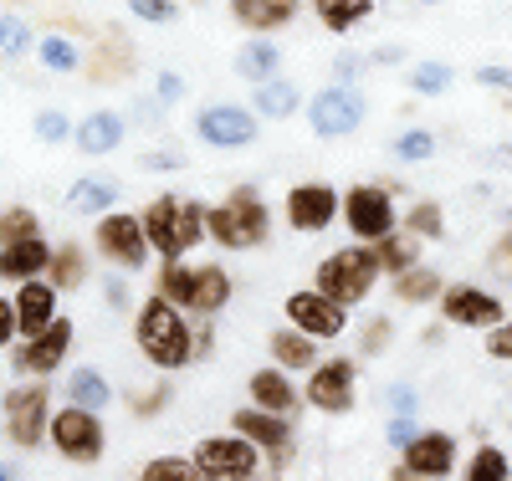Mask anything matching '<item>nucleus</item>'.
Masks as SVG:
<instances>
[{"mask_svg":"<svg viewBox=\"0 0 512 481\" xmlns=\"http://www.w3.org/2000/svg\"><path fill=\"white\" fill-rule=\"evenodd\" d=\"M134 348L159 374H180L195 364V318L164 292H149L134 313Z\"/></svg>","mask_w":512,"mask_h":481,"instance_id":"1","label":"nucleus"},{"mask_svg":"<svg viewBox=\"0 0 512 481\" xmlns=\"http://www.w3.org/2000/svg\"><path fill=\"white\" fill-rule=\"evenodd\" d=\"M205 241H216L221 251H256L272 241V205L262 200V190L236 185L226 190V200L205 205Z\"/></svg>","mask_w":512,"mask_h":481,"instance_id":"2","label":"nucleus"},{"mask_svg":"<svg viewBox=\"0 0 512 481\" xmlns=\"http://www.w3.org/2000/svg\"><path fill=\"white\" fill-rule=\"evenodd\" d=\"M139 221H144V236H149L154 256H190L205 241V205L190 200V195H175V190L154 195L139 210Z\"/></svg>","mask_w":512,"mask_h":481,"instance_id":"3","label":"nucleus"},{"mask_svg":"<svg viewBox=\"0 0 512 481\" xmlns=\"http://www.w3.org/2000/svg\"><path fill=\"white\" fill-rule=\"evenodd\" d=\"M374 282H379V261H374L369 241L338 246L313 267V287L333 302H344V308H359V302L374 292Z\"/></svg>","mask_w":512,"mask_h":481,"instance_id":"4","label":"nucleus"},{"mask_svg":"<svg viewBox=\"0 0 512 481\" xmlns=\"http://www.w3.org/2000/svg\"><path fill=\"white\" fill-rule=\"evenodd\" d=\"M47 441L52 451L77 466V471H88L108 456V425H103V410H88V405H57L52 410V430H47Z\"/></svg>","mask_w":512,"mask_h":481,"instance_id":"5","label":"nucleus"},{"mask_svg":"<svg viewBox=\"0 0 512 481\" xmlns=\"http://www.w3.org/2000/svg\"><path fill=\"white\" fill-rule=\"evenodd\" d=\"M226 425L236 435H246L251 446H262L267 456V476H287L292 461H297V420L292 415H277V410H262V405H236L226 415Z\"/></svg>","mask_w":512,"mask_h":481,"instance_id":"6","label":"nucleus"},{"mask_svg":"<svg viewBox=\"0 0 512 481\" xmlns=\"http://www.w3.org/2000/svg\"><path fill=\"white\" fill-rule=\"evenodd\" d=\"M52 379H26V384H11L6 389V441L16 451H41L47 446V430H52Z\"/></svg>","mask_w":512,"mask_h":481,"instance_id":"7","label":"nucleus"},{"mask_svg":"<svg viewBox=\"0 0 512 481\" xmlns=\"http://www.w3.org/2000/svg\"><path fill=\"white\" fill-rule=\"evenodd\" d=\"M93 251L108 261L113 272H128V277H139L149 267V236H144V221H139V210H103L98 221H93Z\"/></svg>","mask_w":512,"mask_h":481,"instance_id":"8","label":"nucleus"},{"mask_svg":"<svg viewBox=\"0 0 512 481\" xmlns=\"http://www.w3.org/2000/svg\"><path fill=\"white\" fill-rule=\"evenodd\" d=\"M195 466L205 481H256V476H267V456L262 446H251L246 435L226 430V435H200L195 441Z\"/></svg>","mask_w":512,"mask_h":481,"instance_id":"9","label":"nucleus"},{"mask_svg":"<svg viewBox=\"0 0 512 481\" xmlns=\"http://www.w3.org/2000/svg\"><path fill=\"white\" fill-rule=\"evenodd\" d=\"M364 118H369V103L359 93V82H328L308 103V128L318 139H328V144L333 139H354L364 128Z\"/></svg>","mask_w":512,"mask_h":481,"instance_id":"10","label":"nucleus"},{"mask_svg":"<svg viewBox=\"0 0 512 481\" xmlns=\"http://www.w3.org/2000/svg\"><path fill=\"white\" fill-rule=\"evenodd\" d=\"M303 400H308V410L333 415V420H338V415H354V405H359V359H349V354L318 359V364L308 369Z\"/></svg>","mask_w":512,"mask_h":481,"instance_id":"11","label":"nucleus"},{"mask_svg":"<svg viewBox=\"0 0 512 481\" xmlns=\"http://www.w3.org/2000/svg\"><path fill=\"white\" fill-rule=\"evenodd\" d=\"M72 343H77V323H72L67 313H57L41 333H26V338L11 343V364H16V374H26V379H52V374H62Z\"/></svg>","mask_w":512,"mask_h":481,"instance_id":"12","label":"nucleus"},{"mask_svg":"<svg viewBox=\"0 0 512 481\" xmlns=\"http://www.w3.org/2000/svg\"><path fill=\"white\" fill-rule=\"evenodd\" d=\"M338 215L354 241H379L400 226V210H395V190L390 185H354L338 200Z\"/></svg>","mask_w":512,"mask_h":481,"instance_id":"13","label":"nucleus"},{"mask_svg":"<svg viewBox=\"0 0 512 481\" xmlns=\"http://www.w3.org/2000/svg\"><path fill=\"white\" fill-rule=\"evenodd\" d=\"M282 318H287L292 328L313 333L318 343L349 333V308H344V302H333V297H323L318 287H292V292L282 297Z\"/></svg>","mask_w":512,"mask_h":481,"instance_id":"14","label":"nucleus"},{"mask_svg":"<svg viewBox=\"0 0 512 481\" xmlns=\"http://www.w3.org/2000/svg\"><path fill=\"white\" fill-rule=\"evenodd\" d=\"M195 139L210 149H251L262 139V118L236 103H205L195 113Z\"/></svg>","mask_w":512,"mask_h":481,"instance_id":"15","label":"nucleus"},{"mask_svg":"<svg viewBox=\"0 0 512 481\" xmlns=\"http://www.w3.org/2000/svg\"><path fill=\"white\" fill-rule=\"evenodd\" d=\"M456 471V435L446 430H415L400 446V461L390 466V476H420V481H446Z\"/></svg>","mask_w":512,"mask_h":481,"instance_id":"16","label":"nucleus"},{"mask_svg":"<svg viewBox=\"0 0 512 481\" xmlns=\"http://www.w3.org/2000/svg\"><path fill=\"white\" fill-rule=\"evenodd\" d=\"M282 221L287 231L297 236H323L333 221H338V190L323 185V180H303L282 195Z\"/></svg>","mask_w":512,"mask_h":481,"instance_id":"17","label":"nucleus"},{"mask_svg":"<svg viewBox=\"0 0 512 481\" xmlns=\"http://www.w3.org/2000/svg\"><path fill=\"white\" fill-rule=\"evenodd\" d=\"M436 308H441V318H446L451 328H482V333L507 318L502 297H492V292L477 287V282H451V287H441Z\"/></svg>","mask_w":512,"mask_h":481,"instance_id":"18","label":"nucleus"},{"mask_svg":"<svg viewBox=\"0 0 512 481\" xmlns=\"http://www.w3.org/2000/svg\"><path fill=\"white\" fill-rule=\"evenodd\" d=\"M246 400H251V405H262V410H277V415H292V420L308 410L303 389H297V374H287L282 364L251 369V374H246Z\"/></svg>","mask_w":512,"mask_h":481,"instance_id":"19","label":"nucleus"},{"mask_svg":"<svg viewBox=\"0 0 512 481\" xmlns=\"http://www.w3.org/2000/svg\"><path fill=\"white\" fill-rule=\"evenodd\" d=\"M226 11L246 36H277L303 16V0H226Z\"/></svg>","mask_w":512,"mask_h":481,"instance_id":"20","label":"nucleus"},{"mask_svg":"<svg viewBox=\"0 0 512 481\" xmlns=\"http://www.w3.org/2000/svg\"><path fill=\"white\" fill-rule=\"evenodd\" d=\"M11 302H16L21 338H26V333H41V328H47V323L62 313V292L52 287V277H26V282H16Z\"/></svg>","mask_w":512,"mask_h":481,"instance_id":"21","label":"nucleus"},{"mask_svg":"<svg viewBox=\"0 0 512 481\" xmlns=\"http://www.w3.org/2000/svg\"><path fill=\"white\" fill-rule=\"evenodd\" d=\"M82 72H88L98 87H123L128 77L139 72V57H134V47L123 41V31H103V41L93 47V57L82 62Z\"/></svg>","mask_w":512,"mask_h":481,"instance_id":"22","label":"nucleus"},{"mask_svg":"<svg viewBox=\"0 0 512 481\" xmlns=\"http://www.w3.org/2000/svg\"><path fill=\"white\" fill-rule=\"evenodd\" d=\"M236 297V277L221 261H200L195 282H190V318H221Z\"/></svg>","mask_w":512,"mask_h":481,"instance_id":"23","label":"nucleus"},{"mask_svg":"<svg viewBox=\"0 0 512 481\" xmlns=\"http://www.w3.org/2000/svg\"><path fill=\"white\" fill-rule=\"evenodd\" d=\"M52 241L47 236H21V241H0V282H26V277H47Z\"/></svg>","mask_w":512,"mask_h":481,"instance_id":"24","label":"nucleus"},{"mask_svg":"<svg viewBox=\"0 0 512 481\" xmlns=\"http://www.w3.org/2000/svg\"><path fill=\"white\" fill-rule=\"evenodd\" d=\"M123 134H128L123 113H118V108H98V113H88V118H82V123L72 128V144H77V154L103 159V154L123 149Z\"/></svg>","mask_w":512,"mask_h":481,"instance_id":"25","label":"nucleus"},{"mask_svg":"<svg viewBox=\"0 0 512 481\" xmlns=\"http://www.w3.org/2000/svg\"><path fill=\"white\" fill-rule=\"evenodd\" d=\"M267 354H272V364H282L287 374H308V369L323 359V348H318V338H313V333L282 323V328H272V333H267Z\"/></svg>","mask_w":512,"mask_h":481,"instance_id":"26","label":"nucleus"},{"mask_svg":"<svg viewBox=\"0 0 512 481\" xmlns=\"http://www.w3.org/2000/svg\"><path fill=\"white\" fill-rule=\"evenodd\" d=\"M297 108H303V93H297V82H287L282 72L267 77V82H251V113L256 118L287 123V118H297Z\"/></svg>","mask_w":512,"mask_h":481,"instance_id":"27","label":"nucleus"},{"mask_svg":"<svg viewBox=\"0 0 512 481\" xmlns=\"http://www.w3.org/2000/svg\"><path fill=\"white\" fill-rule=\"evenodd\" d=\"M47 277H52L57 292H82L93 282V256L82 251V241H57L52 261H47Z\"/></svg>","mask_w":512,"mask_h":481,"instance_id":"28","label":"nucleus"},{"mask_svg":"<svg viewBox=\"0 0 512 481\" xmlns=\"http://www.w3.org/2000/svg\"><path fill=\"white\" fill-rule=\"evenodd\" d=\"M308 11L328 36H349L374 16V0H308Z\"/></svg>","mask_w":512,"mask_h":481,"instance_id":"29","label":"nucleus"},{"mask_svg":"<svg viewBox=\"0 0 512 481\" xmlns=\"http://www.w3.org/2000/svg\"><path fill=\"white\" fill-rule=\"evenodd\" d=\"M441 287H446L441 272H436V267H420V261L390 277V297L400 302V308H425V302L441 297Z\"/></svg>","mask_w":512,"mask_h":481,"instance_id":"30","label":"nucleus"},{"mask_svg":"<svg viewBox=\"0 0 512 481\" xmlns=\"http://www.w3.org/2000/svg\"><path fill=\"white\" fill-rule=\"evenodd\" d=\"M62 395H67L72 405L108 410V405H113V384H108V374H103L98 364H77V369L62 379Z\"/></svg>","mask_w":512,"mask_h":481,"instance_id":"31","label":"nucleus"},{"mask_svg":"<svg viewBox=\"0 0 512 481\" xmlns=\"http://www.w3.org/2000/svg\"><path fill=\"white\" fill-rule=\"evenodd\" d=\"M420 236H410L405 226H395L390 236H379V241H369V251H374V261H379V277H395V272H405V267H415L420 261Z\"/></svg>","mask_w":512,"mask_h":481,"instance_id":"32","label":"nucleus"},{"mask_svg":"<svg viewBox=\"0 0 512 481\" xmlns=\"http://www.w3.org/2000/svg\"><path fill=\"white\" fill-rule=\"evenodd\" d=\"M231 67H236V77H246V82H267V77L282 72V52H277L272 36H251L246 47L231 57Z\"/></svg>","mask_w":512,"mask_h":481,"instance_id":"33","label":"nucleus"},{"mask_svg":"<svg viewBox=\"0 0 512 481\" xmlns=\"http://www.w3.org/2000/svg\"><path fill=\"white\" fill-rule=\"evenodd\" d=\"M118 205V180H103V174H82V180L67 190V210L72 215H103V210H113Z\"/></svg>","mask_w":512,"mask_h":481,"instance_id":"34","label":"nucleus"},{"mask_svg":"<svg viewBox=\"0 0 512 481\" xmlns=\"http://www.w3.org/2000/svg\"><path fill=\"white\" fill-rule=\"evenodd\" d=\"M123 405H128V415L134 420H164V410L175 405V379H149V384H134L123 395Z\"/></svg>","mask_w":512,"mask_h":481,"instance_id":"35","label":"nucleus"},{"mask_svg":"<svg viewBox=\"0 0 512 481\" xmlns=\"http://www.w3.org/2000/svg\"><path fill=\"white\" fill-rule=\"evenodd\" d=\"M36 62L47 67V72H62V77H72V72H82L88 52H82L77 41L67 36V31H47V36L36 41Z\"/></svg>","mask_w":512,"mask_h":481,"instance_id":"36","label":"nucleus"},{"mask_svg":"<svg viewBox=\"0 0 512 481\" xmlns=\"http://www.w3.org/2000/svg\"><path fill=\"white\" fill-rule=\"evenodd\" d=\"M139 481H205L195 456H175V451H164V456H149L139 466Z\"/></svg>","mask_w":512,"mask_h":481,"instance_id":"37","label":"nucleus"},{"mask_svg":"<svg viewBox=\"0 0 512 481\" xmlns=\"http://www.w3.org/2000/svg\"><path fill=\"white\" fill-rule=\"evenodd\" d=\"M400 226H405L410 236H420V241H441V236H446V210H441L436 200H415V205L400 215Z\"/></svg>","mask_w":512,"mask_h":481,"instance_id":"38","label":"nucleus"},{"mask_svg":"<svg viewBox=\"0 0 512 481\" xmlns=\"http://www.w3.org/2000/svg\"><path fill=\"white\" fill-rule=\"evenodd\" d=\"M36 52V31H31V21L26 16H0V57L6 62H21V57H31Z\"/></svg>","mask_w":512,"mask_h":481,"instance_id":"39","label":"nucleus"},{"mask_svg":"<svg viewBox=\"0 0 512 481\" xmlns=\"http://www.w3.org/2000/svg\"><path fill=\"white\" fill-rule=\"evenodd\" d=\"M512 476V461L502 446H477V456L466 461V481H507Z\"/></svg>","mask_w":512,"mask_h":481,"instance_id":"40","label":"nucleus"},{"mask_svg":"<svg viewBox=\"0 0 512 481\" xmlns=\"http://www.w3.org/2000/svg\"><path fill=\"white\" fill-rule=\"evenodd\" d=\"M21 236H41V215L31 205H6L0 210V241H21Z\"/></svg>","mask_w":512,"mask_h":481,"instance_id":"41","label":"nucleus"},{"mask_svg":"<svg viewBox=\"0 0 512 481\" xmlns=\"http://www.w3.org/2000/svg\"><path fill=\"white\" fill-rule=\"evenodd\" d=\"M31 128H36L41 144H72V128H77V123H72L62 108H41V113L31 118Z\"/></svg>","mask_w":512,"mask_h":481,"instance_id":"42","label":"nucleus"},{"mask_svg":"<svg viewBox=\"0 0 512 481\" xmlns=\"http://www.w3.org/2000/svg\"><path fill=\"white\" fill-rule=\"evenodd\" d=\"M451 77H456V72H451L446 62H420V67L410 72V87H415L420 98H441L446 87H451Z\"/></svg>","mask_w":512,"mask_h":481,"instance_id":"43","label":"nucleus"},{"mask_svg":"<svg viewBox=\"0 0 512 481\" xmlns=\"http://www.w3.org/2000/svg\"><path fill=\"white\" fill-rule=\"evenodd\" d=\"M436 154V134L431 128H405V134L395 139V159H405V164H425Z\"/></svg>","mask_w":512,"mask_h":481,"instance_id":"44","label":"nucleus"},{"mask_svg":"<svg viewBox=\"0 0 512 481\" xmlns=\"http://www.w3.org/2000/svg\"><path fill=\"white\" fill-rule=\"evenodd\" d=\"M390 343H395V323H390V318H369V323L359 328V354H364V359H379Z\"/></svg>","mask_w":512,"mask_h":481,"instance_id":"45","label":"nucleus"},{"mask_svg":"<svg viewBox=\"0 0 512 481\" xmlns=\"http://www.w3.org/2000/svg\"><path fill=\"white\" fill-rule=\"evenodd\" d=\"M128 11H134V21H144V26H169V21H180V6H175V0H128Z\"/></svg>","mask_w":512,"mask_h":481,"instance_id":"46","label":"nucleus"},{"mask_svg":"<svg viewBox=\"0 0 512 481\" xmlns=\"http://www.w3.org/2000/svg\"><path fill=\"white\" fill-rule=\"evenodd\" d=\"M185 93H190V82H185L180 72H169V67H164V72L154 77V98H159L164 108H175V103H185Z\"/></svg>","mask_w":512,"mask_h":481,"instance_id":"47","label":"nucleus"},{"mask_svg":"<svg viewBox=\"0 0 512 481\" xmlns=\"http://www.w3.org/2000/svg\"><path fill=\"white\" fill-rule=\"evenodd\" d=\"M482 348H487V359H497V364H512V323H507V318H502V323H492Z\"/></svg>","mask_w":512,"mask_h":481,"instance_id":"48","label":"nucleus"},{"mask_svg":"<svg viewBox=\"0 0 512 481\" xmlns=\"http://www.w3.org/2000/svg\"><path fill=\"white\" fill-rule=\"evenodd\" d=\"M103 302H108L113 313H128V308H134V292H128V272H113V277L103 282Z\"/></svg>","mask_w":512,"mask_h":481,"instance_id":"49","label":"nucleus"},{"mask_svg":"<svg viewBox=\"0 0 512 481\" xmlns=\"http://www.w3.org/2000/svg\"><path fill=\"white\" fill-rule=\"evenodd\" d=\"M216 354V318H195V364Z\"/></svg>","mask_w":512,"mask_h":481,"instance_id":"50","label":"nucleus"},{"mask_svg":"<svg viewBox=\"0 0 512 481\" xmlns=\"http://www.w3.org/2000/svg\"><path fill=\"white\" fill-rule=\"evenodd\" d=\"M21 338V323H16V302L0 297V348H11Z\"/></svg>","mask_w":512,"mask_h":481,"instance_id":"51","label":"nucleus"},{"mask_svg":"<svg viewBox=\"0 0 512 481\" xmlns=\"http://www.w3.org/2000/svg\"><path fill=\"white\" fill-rule=\"evenodd\" d=\"M384 400H390V410H395V415H420V395H415L410 384H395Z\"/></svg>","mask_w":512,"mask_h":481,"instance_id":"52","label":"nucleus"},{"mask_svg":"<svg viewBox=\"0 0 512 481\" xmlns=\"http://www.w3.org/2000/svg\"><path fill=\"white\" fill-rule=\"evenodd\" d=\"M477 82L492 93H512V67H477Z\"/></svg>","mask_w":512,"mask_h":481,"instance_id":"53","label":"nucleus"},{"mask_svg":"<svg viewBox=\"0 0 512 481\" xmlns=\"http://www.w3.org/2000/svg\"><path fill=\"white\" fill-rule=\"evenodd\" d=\"M415 430H420V415H395L390 420V446H405Z\"/></svg>","mask_w":512,"mask_h":481,"instance_id":"54","label":"nucleus"},{"mask_svg":"<svg viewBox=\"0 0 512 481\" xmlns=\"http://www.w3.org/2000/svg\"><path fill=\"white\" fill-rule=\"evenodd\" d=\"M359 72H364L359 57H338V62H333V82H359Z\"/></svg>","mask_w":512,"mask_h":481,"instance_id":"55","label":"nucleus"},{"mask_svg":"<svg viewBox=\"0 0 512 481\" xmlns=\"http://www.w3.org/2000/svg\"><path fill=\"white\" fill-rule=\"evenodd\" d=\"M144 169H185L180 154H144Z\"/></svg>","mask_w":512,"mask_h":481,"instance_id":"56","label":"nucleus"},{"mask_svg":"<svg viewBox=\"0 0 512 481\" xmlns=\"http://www.w3.org/2000/svg\"><path fill=\"white\" fill-rule=\"evenodd\" d=\"M492 261H497V267H502V261H512V231H507V236L492 246Z\"/></svg>","mask_w":512,"mask_h":481,"instance_id":"57","label":"nucleus"},{"mask_svg":"<svg viewBox=\"0 0 512 481\" xmlns=\"http://www.w3.org/2000/svg\"><path fill=\"white\" fill-rule=\"evenodd\" d=\"M6 476H16V466H0V481H6Z\"/></svg>","mask_w":512,"mask_h":481,"instance_id":"58","label":"nucleus"},{"mask_svg":"<svg viewBox=\"0 0 512 481\" xmlns=\"http://www.w3.org/2000/svg\"><path fill=\"white\" fill-rule=\"evenodd\" d=\"M190 6H205V0H190Z\"/></svg>","mask_w":512,"mask_h":481,"instance_id":"59","label":"nucleus"},{"mask_svg":"<svg viewBox=\"0 0 512 481\" xmlns=\"http://www.w3.org/2000/svg\"><path fill=\"white\" fill-rule=\"evenodd\" d=\"M16 6H21V0H16Z\"/></svg>","mask_w":512,"mask_h":481,"instance_id":"60","label":"nucleus"}]
</instances>
